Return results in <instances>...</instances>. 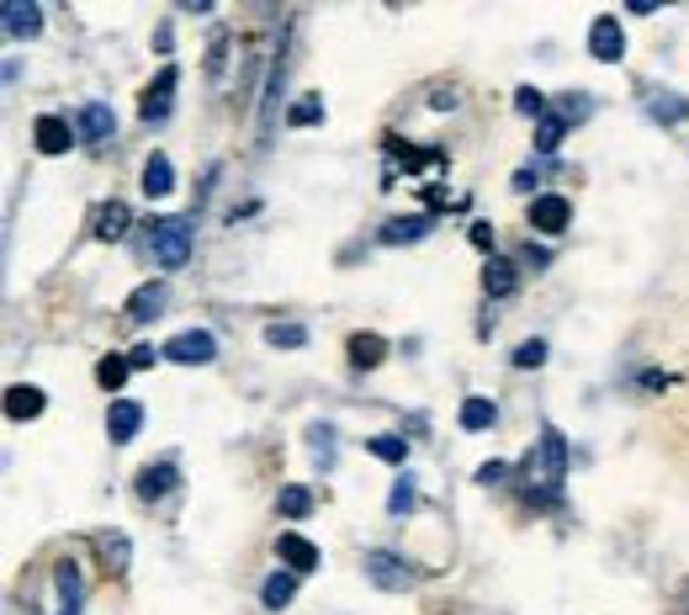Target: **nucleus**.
Here are the masks:
<instances>
[{"mask_svg": "<svg viewBox=\"0 0 689 615\" xmlns=\"http://www.w3.org/2000/svg\"><path fill=\"white\" fill-rule=\"evenodd\" d=\"M563 472H568V440L557 431H541V451H531V483H541L546 499H557Z\"/></svg>", "mask_w": 689, "mask_h": 615, "instance_id": "obj_1", "label": "nucleus"}, {"mask_svg": "<svg viewBox=\"0 0 689 615\" xmlns=\"http://www.w3.org/2000/svg\"><path fill=\"white\" fill-rule=\"evenodd\" d=\"M568 217H573L568 197H536V208H531V223H536L541 234H563Z\"/></svg>", "mask_w": 689, "mask_h": 615, "instance_id": "obj_12", "label": "nucleus"}, {"mask_svg": "<svg viewBox=\"0 0 689 615\" xmlns=\"http://www.w3.org/2000/svg\"><path fill=\"white\" fill-rule=\"evenodd\" d=\"M456 420H462V431L482 435V431H493V425H499V409H493V399H467Z\"/></svg>", "mask_w": 689, "mask_h": 615, "instance_id": "obj_18", "label": "nucleus"}, {"mask_svg": "<svg viewBox=\"0 0 689 615\" xmlns=\"http://www.w3.org/2000/svg\"><path fill=\"white\" fill-rule=\"evenodd\" d=\"M112 133H118L112 107H107V101H86V107H80V138H86V144H107Z\"/></svg>", "mask_w": 689, "mask_h": 615, "instance_id": "obj_7", "label": "nucleus"}, {"mask_svg": "<svg viewBox=\"0 0 689 615\" xmlns=\"http://www.w3.org/2000/svg\"><path fill=\"white\" fill-rule=\"evenodd\" d=\"M0 16H5V37H11V43H22V37H37V32H43V11H37V5H16V0H11Z\"/></svg>", "mask_w": 689, "mask_h": 615, "instance_id": "obj_14", "label": "nucleus"}, {"mask_svg": "<svg viewBox=\"0 0 689 615\" xmlns=\"http://www.w3.org/2000/svg\"><path fill=\"white\" fill-rule=\"evenodd\" d=\"M54 589H59V615H80V568H75V557H64L54 568Z\"/></svg>", "mask_w": 689, "mask_h": 615, "instance_id": "obj_15", "label": "nucleus"}, {"mask_svg": "<svg viewBox=\"0 0 689 615\" xmlns=\"http://www.w3.org/2000/svg\"><path fill=\"white\" fill-rule=\"evenodd\" d=\"M520 260H531V266H536V271H541V266H546L552 255H546V249H536V245H525V249H520Z\"/></svg>", "mask_w": 689, "mask_h": 615, "instance_id": "obj_38", "label": "nucleus"}, {"mask_svg": "<svg viewBox=\"0 0 689 615\" xmlns=\"http://www.w3.org/2000/svg\"><path fill=\"white\" fill-rule=\"evenodd\" d=\"M32 144H37V154H64L69 144H75V133H69V123H64V118H37V127H32Z\"/></svg>", "mask_w": 689, "mask_h": 615, "instance_id": "obj_13", "label": "nucleus"}, {"mask_svg": "<svg viewBox=\"0 0 689 615\" xmlns=\"http://www.w3.org/2000/svg\"><path fill=\"white\" fill-rule=\"evenodd\" d=\"M170 186H176L170 159H165V154H149V159H144V191H149V197H170Z\"/></svg>", "mask_w": 689, "mask_h": 615, "instance_id": "obj_21", "label": "nucleus"}, {"mask_svg": "<svg viewBox=\"0 0 689 615\" xmlns=\"http://www.w3.org/2000/svg\"><path fill=\"white\" fill-rule=\"evenodd\" d=\"M5 414H11V420H37V414H43V393L27 388V382H16V388L5 393Z\"/></svg>", "mask_w": 689, "mask_h": 615, "instance_id": "obj_20", "label": "nucleus"}, {"mask_svg": "<svg viewBox=\"0 0 689 615\" xmlns=\"http://www.w3.org/2000/svg\"><path fill=\"white\" fill-rule=\"evenodd\" d=\"M319 118H324V96H302L298 107L287 112V123H292V127H302V123H319Z\"/></svg>", "mask_w": 689, "mask_h": 615, "instance_id": "obj_32", "label": "nucleus"}, {"mask_svg": "<svg viewBox=\"0 0 689 615\" xmlns=\"http://www.w3.org/2000/svg\"><path fill=\"white\" fill-rule=\"evenodd\" d=\"M149 255L165 271L186 266V260H191V223H186V217H159L149 234Z\"/></svg>", "mask_w": 689, "mask_h": 615, "instance_id": "obj_2", "label": "nucleus"}, {"mask_svg": "<svg viewBox=\"0 0 689 615\" xmlns=\"http://www.w3.org/2000/svg\"><path fill=\"white\" fill-rule=\"evenodd\" d=\"M127 223H133V213H127V202H101L96 208V239H107V245H118L122 234H127Z\"/></svg>", "mask_w": 689, "mask_h": 615, "instance_id": "obj_9", "label": "nucleus"}, {"mask_svg": "<svg viewBox=\"0 0 689 615\" xmlns=\"http://www.w3.org/2000/svg\"><path fill=\"white\" fill-rule=\"evenodd\" d=\"M647 118H653V123H679V118H689V101L674 91L647 96Z\"/></svg>", "mask_w": 689, "mask_h": 615, "instance_id": "obj_22", "label": "nucleus"}, {"mask_svg": "<svg viewBox=\"0 0 689 615\" xmlns=\"http://www.w3.org/2000/svg\"><path fill=\"white\" fill-rule=\"evenodd\" d=\"M276 510H281L287 521H302V515L313 510V493L302 489V483H287V489L276 493Z\"/></svg>", "mask_w": 689, "mask_h": 615, "instance_id": "obj_24", "label": "nucleus"}, {"mask_svg": "<svg viewBox=\"0 0 689 615\" xmlns=\"http://www.w3.org/2000/svg\"><path fill=\"white\" fill-rule=\"evenodd\" d=\"M308 446H313V457L330 467L334 461V425H313V431H308Z\"/></svg>", "mask_w": 689, "mask_h": 615, "instance_id": "obj_33", "label": "nucleus"}, {"mask_svg": "<svg viewBox=\"0 0 689 615\" xmlns=\"http://www.w3.org/2000/svg\"><path fill=\"white\" fill-rule=\"evenodd\" d=\"M589 54L600 64H615L626 54V32H621V16H594V27H589Z\"/></svg>", "mask_w": 689, "mask_h": 615, "instance_id": "obj_5", "label": "nucleus"}, {"mask_svg": "<svg viewBox=\"0 0 689 615\" xmlns=\"http://www.w3.org/2000/svg\"><path fill=\"white\" fill-rule=\"evenodd\" d=\"M366 451H371V457H377V461H392V467H398V461L409 457V446H403V435H377V440H371Z\"/></svg>", "mask_w": 689, "mask_h": 615, "instance_id": "obj_30", "label": "nucleus"}, {"mask_svg": "<svg viewBox=\"0 0 689 615\" xmlns=\"http://www.w3.org/2000/svg\"><path fill=\"white\" fill-rule=\"evenodd\" d=\"M366 579L377 589H409L414 584V568L392 552H366Z\"/></svg>", "mask_w": 689, "mask_h": 615, "instance_id": "obj_6", "label": "nucleus"}, {"mask_svg": "<svg viewBox=\"0 0 689 615\" xmlns=\"http://www.w3.org/2000/svg\"><path fill=\"white\" fill-rule=\"evenodd\" d=\"M424 234H430V217H398V223L382 228V245H414Z\"/></svg>", "mask_w": 689, "mask_h": 615, "instance_id": "obj_23", "label": "nucleus"}, {"mask_svg": "<svg viewBox=\"0 0 689 615\" xmlns=\"http://www.w3.org/2000/svg\"><path fill=\"white\" fill-rule=\"evenodd\" d=\"M302 339H308L302 324H270V329H266V345H276V350H298Z\"/></svg>", "mask_w": 689, "mask_h": 615, "instance_id": "obj_29", "label": "nucleus"}, {"mask_svg": "<svg viewBox=\"0 0 689 615\" xmlns=\"http://www.w3.org/2000/svg\"><path fill=\"white\" fill-rule=\"evenodd\" d=\"M514 266L510 260H499V255H488V266H482V292H488V298H510L514 292Z\"/></svg>", "mask_w": 689, "mask_h": 615, "instance_id": "obj_17", "label": "nucleus"}, {"mask_svg": "<svg viewBox=\"0 0 689 615\" xmlns=\"http://www.w3.org/2000/svg\"><path fill=\"white\" fill-rule=\"evenodd\" d=\"M176 64H165V69H159V75H154V86L149 91H144V101H138V118H144V123H165V118H170V107H176Z\"/></svg>", "mask_w": 689, "mask_h": 615, "instance_id": "obj_4", "label": "nucleus"}, {"mask_svg": "<svg viewBox=\"0 0 689 615\" xmlns=\"http://www.w3.org/2000/svg\"><path fill=\"white\" fill-rule=\"evenodd\" d=\"M504 472H510V467H504V461H482V467H478V483H499V478H504Z\"/></svg>", "mask_w": 689, "mask_h": 615, "instance_id": "obj_37", "label": "nucleus"}, {"mask_svg": "<svg viewBox=\"0 0 689 615\" xmlns=\"http://www.w3.org/2000/svg\"><path fill=\"white\" fill-rule=\"evenodd\" d=\"M473 245H478V249L493 245V228H488V223H473Z\"/></svg>", "mask_w": 689, "mask_h": 615, "instance_id": "obj_39", "label": "nucleus"}, {"mask_svg": "<svg viewBox=\"0 0 689 615\" xmlns=\"http://www.w3.org/2000/svg\"><path fill=\"white\" fill-rule=\"evenodd\" d=\"M165 298H170V292H165V281L138 287V292L127 298V318H133V324H149V318H159V313H165Z\"/></svg>", "mask_w": 689, "mask_h": 615, "instance_id": "obj_10", "label": "nucleus"}, {"mask_svg": "<svg viewBox=\"0 0 689 615\" xmlns=\"http://www.w3.org/2000/svg\"><path fill=\"white\" fill-rule=\"evenodd\" d=\"M382 356H388V345L377 335H351V361L356 367H382Z\"/></svg>", "mask_w": 689, "mask_h": 615, "instance_id": "obj_25", "label": "nucleus"}, {"mask_svg": "<svg viewBox=\"0 0 689 615\" xmlns=\"http://www.w3.org/2000/svg\"><path fill=\"white\" fill-rule=\"evenodd\" d=\"M589 112H594L589 96H563V101H557V118H563V123H578V118H589Z\"/></svg>", "mask_w": 689, "mask_h": 615, "instance_id": "obj_35", "label": "nucleus"}, {"mask_svg": "<svg viewBox=\"0 0 689 615\" xmlns=\"http://www.w3.org/2000/svg\"><path fill=\"white\" fill-rule=\"evenodd\" d=\"M685 611H689V589H685Z\"/></svg>", "mask_w": 689, "mask_h": 615, "instance_id": "obj_41", "label": "nucleus"}, {"mask_svg": "<svg viewBox=\"0 0 689 615\" xmlns=\"http://www.w3.org/2000/svg\"><path fill=\"white\" fill-rule=\"evenodd\" d=\"M292 594H298V573H270L266 589H260V605H266V611H287Z\"/></svg>", "mask_w": 689, "mask_h": 615, "instance_id": "obj_19", "label": "nucleus"}, {"mask_svg": "<svg viewBox=\"0 0 689 615\" xmlns=\"http://www.w3.org/2000/svg\"><path fill=\"white\" fill-rule=\"evenodd\" d=\"M563 133H568V123H563V118H541V127H536V149H541V154H552L557 144H563Z\"/></svg>", "mask_w": 689, "mask_h": 615, "instance_id": "obj_31", "label": "nucleus"}, {"mask_svg": "<svg viewBox=\"0 0 689 615\" xmlns=\"http://www.w3.org/2000/svg\"><path fill=\"white\" fill-rule=\"evenodd\" d=\"M514 107H520L525 118H546V96H541L536 86H520V91H514Z\"/></svg>", "mask_w": 689, "mask_h": 615, "instance_id": "obj_34", "label": "nucleus"}, {"mask_svg": "<svg viewBox=\"0 0 689 615\" xmlns=\"http://www.w3.org/2000/svg\"><path fill=\"white\" fill-rule=\"evenodd\" d=\"M536 181H541L536 170H520V176H514V191H531V186H536Z\"/></svg>", "mask_w": 689, "mask_h": 615, "instance_id": "obj_40", "label": "nucleus"}, {"mask_svg": "<svg viewBox=\"0 0 689 615\" xmlns=\"http://www.w3.org/2000/svg\"><path fill=\"white\" fill-rule=\"evenodd\" d=\"M127 371H133V361H127V356H101V361H96V382L112 393V388H122V382H127Z\"/></svg>", "mask_w": 689, "mask_h": 615, "instance_id": "obj_26", "label": "nucleus"}, {"mask_svg": "<svg viewBox=\"0 0 689 615\" xmlns=\"http://www.w3.org/2000/svg\"><path fill=\"white\" fill-rule=\"evenodd\" d=\"M414 510V478L409 472H398V483H392V493H388V515L392 521H403Z\"/></svg>", "mask_w": 689, "mask_h": 615, "instance_id": "obj_27", "label": "nucleus"}, {"mask_svg": "<svg viewBox=\"0 0 689 615\" xmlns=\"http://www.w3.org/2000/svg\"><path fill=\"white\" fill-rule=\"evenodd\" d=\"M101 557H107L112 573H122V568H127V536H122V530H107V536H101Z\"/></svg>", "mask_w": 689, "mask_h": 615, "instance_id": "obj_28", "label": "nucleus"}, {"mask_svg": "<svg viewBox=\"0 0 689 615\" xmlns=\"http://www.w3.org/2000/svg\"><path fill=\"white\" fill-rule=\"evenodd\" d=\"M541 361H546V339H525V345L514 350V367H520V371L541 367Z\"/></svg>", "mask_w": 689, "mask_h": 615, "instance_id": "obj_36", "label": "nucleus"}, {"mask_svg": "<svg viewBox=\"0 0 689 615\" xmlns=\"http://www.w3.org/2000/svg\"><path fill=\"white\" fill-rule=\"evenodd\" d=\"M170 489H176V467H170V461H154V467H144V472H138V499H144V504L165 499Z\"/></svg>", "mask_w": 689, "mask_h": 615, "instance_id": "obj_16", "label": "nucleus"}, {"mask_svg": "<svg viewBox=\"0 0 689 615\" xmlns=\"http://www.w3.org/2000/svg\"><path fill=\"white\" fill-rule=\"evenodd\" d=\"M138 425H144V409L133 399H118L112 403V414H107V435L118 440V446H127L133 435H138Z\"/></svg>", "mask_w": 689, "mask_h": 615, "instance_id": "obj_8", "label": "nucleus"}, {"mask_svg": "<svg viewBox=\"0 0 689 615\" xmlns=\"http://www.w3.org/2000/svg\"><path fill=\"white\" fill-rule=\"evenodd\" d=\"M276 557L287 562V573H313V568H319V547L302 541V536H281V541H276Z\"/></svg>", "mask_w": 689, "mask_h": 615, "instance_id": "obj_11", "label": "nucleus"}, {"mask_svg": "<svg viewBox=\"0 0 689 615\" xmlns=\"http://www.w3.org/2000/svg\"><path fill=\"white\" fill-rule=\"evenodd\" d=\"M165 356L180 361V367H208L212 356H218V335H208V329H180V335L165 345Z\"/></svg>", "mask_w": 689, "mask_h": 615, "instance_id": "obj_3", "label": "nucleus"}]
</instances>
